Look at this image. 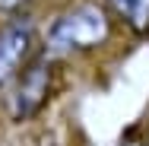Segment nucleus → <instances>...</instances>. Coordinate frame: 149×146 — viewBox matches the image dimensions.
Listing matches in <instances>:
<instances>
[{"mask_svg":"<svg viewBox=\"0 0 149 146\" xmlns=\"http://www.w3.org/2000/svg\"><path fill=\"white\" fill-rule=\"evenodd\" d=\"M111 38V10L102 3H73L48 29V48L54 51H92Z\"/></svg>","mask_w":149,"mask_h":146,"instance_id":"f257e3e1","label":"nucleus"},{"mask_svg":"<svg viewBox=\"0 0 149 146\" xmlns=\"http://www.w3.org/2000/svg\"><path fill=\"white\" fill-rule=\"evenodd\" d=\"M54 89V64L45 57H32L26 70L16 76V89H13V102H10V115L13 121H29L45 108V102L51 98Z\"/></svg>","mask_w":149,"mask_h":146,"instance_id":"f03ea898","label":"nucleus"},{"mask_svg":"<svg viewBox=\"0 0 149 146\" xmlns=\"http://www.w3.org/2000/svg\"><path fill=\"white\" fill-rule=\"evenodd\" d=\"M35 57V29L26 19L6 22L0 29V86L13 83Z\"/></svg>","mask_w":149,"mask_h":146,"instance_id":"7ed1b4c3","label":"nucleus"},{"mask_svg":"<svg viewBox=\"0 0 149 146\" xmlns=\"http://www.w3.org/2000/svg\"><path fill=\"white\" fill-rule=\"evenodd\" d=\"M105 6L133 35H149V0H105Z\"/></svg>","mask_w":149,"mask_h":146,"instance_id":"20e7f679","label":"nucleus"},{"mask_svg":"<svg viewBox=\"0 0 149 146\" xmlns=\"http://www.w3.org/2000/svg\"><path fill=\"white\" fill-rule=\"evenodd\" d=\"M29 0H0V13H19Z\"/></svg>","mask_w":149,"mask_h":146,"instance_id":"39448f33","label":"nucleus"},{"mask_svg":"<svg viewBox=\"0 0 149 146\" xmlns=\"http://www.w3.org/2000/svg\"><path fill=\"white\" fill-rule=\"evenodd\" d=\"M146 146H149V137H146Z\"/></svg>","mask_w":149,"mask_h":146,"instance_id":"423d86ee","label":"nucleus"}]
</instances>
